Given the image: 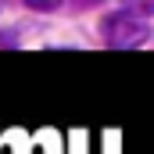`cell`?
<instances>
[{"instance_id": "3957f363", "label": "cell", "mask_w": 154, "mask_h": 154, "mask_svg": "<svg viewBox=\"0 0 154 154\" xmlns=\"http://www.w3.org/2000/svg\"><path fill=\"white\" fill-rule=\"evenodd\" d=\"M25 4H29L32 11H57L65 0H25Z\"/></svg>"}, {"instance_id": "7a4b0ae2", "label": "cell", "mask_w": 154, "mask_h": 154, "mask_svg": "<svg viewBox=\"0 0 154 154\" xmlns=\"http://www.w3.org/2000/svg\"><path fill=\"white\" fill-rule=\"evenodd\" d=\"M122 4H125V11H133L140 18H154V0H122Z\"/></svg>"}, {"instance_id": "6da1fadb", "label": "cell", "mask_w": 154, "mask_h": 154, "mask_svg": "<svg viewBox=\"0 0 154 154\" xmlns=\"http://www.w3.org/2000/svg\"><path fill=\"white\" fill-rule=\"evenodd\" d=\"M147 39V25L140 22V14L133 11H122V14H111L104 22V43L115 47V50H129V47H140Z\"/></svg>"}]
</instances>
